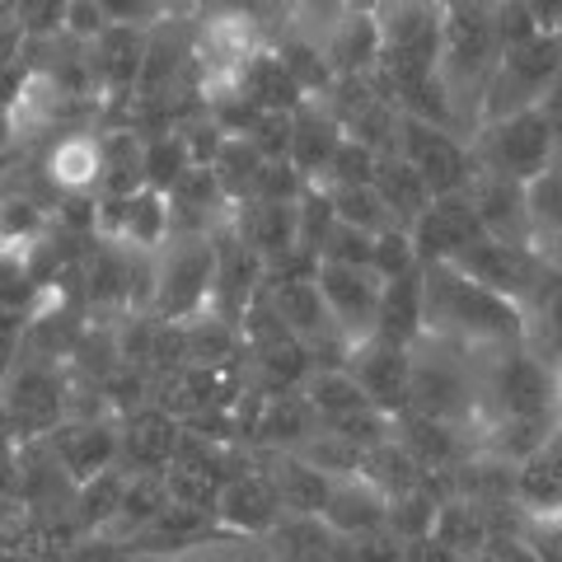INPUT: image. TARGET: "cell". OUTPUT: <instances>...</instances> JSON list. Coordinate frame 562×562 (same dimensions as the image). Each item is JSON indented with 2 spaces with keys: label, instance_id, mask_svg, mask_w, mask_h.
Wrapping results in <instances>:
<instances>
[{
  "label": "cell",
  "instance_id": "38",
  "mask_svg": "<svg viewBox=\"0 0 562 562\" xmlns=\"http://www.w3.org/2000/svg\"><path fill=\"white\" fill-rule=\"evenodd\" d=\"M375 165L380 155L371 146H361V140L342 136V146L333 150L328 169L319 173V188H357V183H375Z\"/></svg>",
  "mask_w": 562,
  "mask_h": 562
},
{
  "label": "cell",
  "instance_id": "48",
  "mask_svg": "<svg viewBox=\"0 0 562 562\" xmlns=\"http://www.w3.org/2000/svg\"><path fill=\"white\" fill-rule=\"evenodd\" d=\"M20 140V127H14V117H10V109H0V160H5V150Z\"/></svg>",
  "mask_w": 562,
  "mask_h": 562
},
{
  "label": "cell",
  "instance_id": "33",
  "mask_svg": "<svg viewBox=\"0 0 562 562\" xmlns=\"http://www.w3.org/2000/svg\"><path fill=\"white\" fill-rule=\"evenodd\" d=\"M258 169H262V155L249 136H225V146L216 150V160H211V173H216V183L231 202L254 198Z\"/></svg>",
  "mask_w": 562,
  "mask_h": 562
},
{
  "label": "cell",
  "instance_id": "37",
  "mask_svg": "<svg viewBox=\"0 0 562 562\" xmlns=\"http://www.w3.org/2000/svg\"><path fill=\"white\" fill-rule=\"evenodd\" d=\"M122 487H127V469H109V473H99V479L80 483V497H76L80 520L94 525V530H109L117 506H122Z\"/></svg>",
  "mask_w": 562,
  "mask_h": 562
},
{
  "label": "cell",
  "instance_id": "27",
  "mask_svg": "<svg viewBox=\"0 0 562 562\" xmlns=\"http://www.w3.org/2000/svg\"><path fill=\"white\" fill-rule=\"evenodd\" d=\"M268 539L277 562H338V535L319 516H281Z\"/></svg>",
  "mask_w": 562,
  "mask_h": 562
},
{
  "label": "cell",
  "instance_id": "52",
  "mask_svg": "<svg viewBox=\"0 0 562 562\" xmlns=\"http://www.w3.org/2000/svg\"><path fill=\"white\" fill-rule=\"evenodd\" d=\"M553 169H562V140H558V155H553Z\"/></svg>",
  "mask_w": 562,
  "mask_h": 562
},
{
  "label": "cell",
  "instance_id": "21",
  "mask_svg": "<svg viewBox=\"0 0 562 562\" xmlns=\"http://www.w3.org/2000/svg\"><path fill=\"white\" fill-rule=\"evenodd\" d=\"M380 47H384V38H380L375 10H351L347 20L328 33V43H324L333 80H338V76H371L375 61H380Z\"/></svg>",
  "mask_w": 562,
  "mask_h": 562
},
{
  "label": "cell",
  "instance_id": "3",
  "mask_svg": "<svg viewBox=\"0 0 562 562\" xmlns=\"http://www.w3.org/2000/svg\"><path fill=\"white\" fill-rule=\"evenodd\" d=\"M558 66H562V43L553 38V33H539V38H530V43L502 47L497 61H492V70H487V85H483L479 127L535 109L539 94L549 90V80L558 76Z\"/></svg>",
  "mask_w": 562,
  "mask_h": 562
},
{
  "label": "cell",
  "instance_id": "11",
  "mask_svg": "<svg viewBox=\"0 0 562 562\" xmlns=\"http://www.w3.org/2000/svg\"><path fill=\"white\" fill-rule=\"evenodd\" d=\"M165 473V487H169V502L179 506H198V512L216 516V497L231 469H225V450L216 441H202V436H188L183 431V446L179 454L160 469Z\"/></svg>",
  "mask_w": 562,
  "mask_h": 562
},
{
  "label": "cell",
  "instance_id": "44",
  "mask_svg": "<svg viewBox=\"0 0 562 562\" xmlns=\"http://www.w3.org/2000/svg\"><path fill=\"white\" fill-rule=\"evenodd\" d=\"M403 562H464L454 549H446L436 535H422V539H408L403 543Z\"/></svg>",
  "mask_w": 562,
  "mask_h": 562
},
{
  "label": "cell",
  "instance_id": "34",
  "mask_svg": "<svg viewBox=\"0 0 562 562\" xmlns=\"http://www.w3.org/2000/svg\"><path fill=\"white\" fill-rule=\"evenodd\" d=\"M525 221H530V244L539 249L543 239L562 231V169H543L525 183Z\"/></svg>",
  "mask_w": 562,
  "mask_h": 562
},
{
  "label": "cell",
  "instance_id": "10",
  "mask_svg": "<svg viewBox=\"0 0 562 562\" xmlns=\"http://www.w3.org/2000/svg\"><path fill=\"white\" fill-rule=\"evenodd\" d=\"M460 272H469L473 281H483L487 291H497L506 295V301H516L525 310V301H530V291H535V277L543 268V258L530 249V244H506V239H473L469 249H460L450 258Z\"/></svg>",
  "mask_w": 562,
  "mask_h": 562
},
{
  "label": "cell",
  "instance_id": "35",
  "mask_svg": "<svg viewBox=\"0 0 562 562\" xmlns=\"http://www.w3.org/2000/svg\"><path fill=\"white\" fill-rule=\"evenodd\" d=\"M328 198H333V216H338L342 225H351V231L380 235V231H390V225H398V221L390 216V206H384V198L375 192V183L328 188Z\"/></svg>",
  "mask_w": 562,
  "mask_h": 562
},
{
  "label": "cell",
  "instance_id": "13",
  "mask_svg": "<svg viewBox=\"0 0 562 562\" xmlns=\"http://www.w3.org/2000/svg\"><path fill=\"white\" fill-rule=\"evenodd\" d=\"M231 231L249 244V249L268 262H286L295 254H305L301 249V206L295 202H262V198H249V202H239L235 206V216H231ZM310 258V254H305Z\"/></svg>",
  "mask_w": 562,
  "mask_h": 562
},
{
  "label": "cell",
  "instance_id": "14",
  "mask_svg": "<svg viewBox=\"0 0 562 562\" xmlns=\"http://www.w3.org/2000/svg\"><path fill=\"white\" fill-rule=\"evenodd\" d=\"M464 192H469V202H473V211H479L483 231L492 239L530 244V221H525V183L473 165V179H469ZM530 249H535V244H530Z\"/></svg>",
  "mask_w": 562,
  "mask_h": 562
},
{
  "label": "cell",
  "instance_id": "36",
  "mask_svg": "<svg viewBox=\"0 0 562 562\" xmlns=\"http://www.w3.org/2000/svg\"><path fill=\"white\" fill-rule=\"evenodd\" d=\"M188 169H192V150H188L179 127H169V132L146 140V188L169 192Z\"/></svg>",
  "mask_w": 562,
  "mask_h": 562
},
{
  "label": "cell",
  "instance_id": "39",
  "mask_svg": "<svg viewBox=\"0 0 562 562\" xmlns=\"http://www.w3.org/2000/svg\"><path fill=\"white\" fill-rule=\"evenodd\" d=\"M422 262H417V249H413V235H408V225H390V231H380L375 235V254H371V272L380 281H394V277H408L417 272Z\"/></svg>",
  "mask_w": 562,
  "mask_h": 562
},
{
  "label": "cell",
  "instance_id": "5",
  "mask_svg": "<svg viewBox=\"0 0 562 562\" xmlns=\"http://www.w3.org/2000/svg\"><path fill=\"white\" fill-rule=\"evenodd\" d=\"M0 417H5L14 441H38L66 422V384L43 357L14 361L5 398H0Z\"/></svg>",
  "mask_w": 562,
  "mask_h": 562
},
{
  "label": "cell",
  "instance_id": "18",
  "mask_svg": "<svg viewBox=\"0 0 562 562\" xmlns=\"http://www.w3.org/2000/svg\"><path fill=\"white\" fill-rule=\"evenodd\" d=\"M146 33L140 24H109L90 43V70L103 90L127 94L140 85V70H146Z\"/></svg>",
  "mask_w": 562,
  "mask_h": 562
},
{
  "label": "cell",
  "instance_id": "4",
  "mask_svg": "<svg viewBox=\"0 0 562 562\" xmlns=\"http://www.w3.org/2000/svg\"><path fill=\"white\" fill-rule=\"evenodd\" d=\"M469 150H473V165L479 169L506 173V179H516V183H530L535 173H543L553 165L558 136H553L549 122L539 117V109H525V113H512L502 122L479 127L469 140Z\"/></svg>",
  "mask_w": 562,
  "mask_h": 562
},
{
  "label": "cell",
  "instance_id": "40",
  "mask_svg": "<svg viewBox=\"0 0 562 562\" xmlns=\"http://www.w3.org/2000/svg\"><path fill=\"white\" fill-rule=\"evenodd\" d=\"M305 183L310 179L291 160H262L258 183H254V198H262V202H301ZM244 202H249V198H244Z\"/></svg>",
  "mask_w": 562,
  "mask_h": 562
},
{
  "label": "cell",
  "instance_id": "41",
  "mask_svg": "<svg viewBox=\"0 0 562 562\" xmlns=\"http://www.w3.org/2000/svg\"><path fill=\"white\" fill-rule=\"evenodd\" d=\"M291 132H295V113H258V122L244 136L258 146L262 160H291Z\"/></svg>",
  "mask_w": 562,
  "mask_h": 562
},
{
  "label": "cell",
  "instance_id": "20",
  "mask_svg": "<svg viewBox=\"0 0 562 562\" xmlns=\"http://www.w3.org/2000/svg\"><path fill=\"white\" fill-rule=\"evenodd\" d=\"M231 90H239L258 113H295L310 99L301 90V80L286 70V61H281V52H272V47H258L254 52L249 66L235 76Z\"/></svg>",
  "mask_w": 562,
  "mask_h": 562
},
{
  "label": "cell",
  "instance_id": "9",
  "mask_svg": "<svg viewBox=\"0 0 562 562\" xmlns=\"http://www.w3.org/2000/svg\"><path fill=\"white\" fill-rule=\"evenodd\" d=\"M347 371L361 384V394L371 398V408L384 417H403L413 398V347L390 342V338H366L347 351Z\"/></svg>",
  "mask_w": 562,
  "mask_h": 562
},
{
  "label": "cell",
  "instance_id": "24",
  "mask_svg": "<svg viewBox=\"0 0 562 562\" xmlns=\"http://www.w3.org/2000/svg\"><path fill=\"white\" fill-rule=\"evenodd\" d=\"M221 371H206V366H179V371H169L155 380V408H165L169 417L179 422H192L211 408H221Z\"/></svg>",
  "mask_w": 562,
  "mask_h": 562
},
{
  "label": "cell",
  "instance_id": "29",
  "mask_svg": "<svg viewBox=\"0 0 562 562\" xmlns=\"http://www.w3.org/2000/svg\"><path fill=\"white\" fill-rule=\"evenodd\" d=\"M305 403L314 408V417H319V427H333V422L371 408V398L361 394V384L351 380L347 366H324V371H314L305 380Z\"/></svg>",
  "mask_w": 562,
  "mask_h": 562
},
{
  "label": "cell",
  "instance_id": "7",
  "mask_svg": "<svg viewBox=\"0 0 562 562\" xmlns=\"http://www.w3.org/2000/svg\"><path fill=\"white\" fill-rule=\"evenodd\" d=\"M394 150L422 173V179H427L431 198H441V192H464L469 179H473V150H469V140L446 132V127H431V122L403 117Z\"/></svg>",
  "mask_w": 562,
  "mask_h": 562
},
{
  "label": "cell",
  "instance_id": "49",
  "mask_svg": "<svg viewBox=\"0 0 562 562\" xmlns=\"http://www.w3.org/2000/svg\"><path fill=\"white\" fill-rule=\"evenodd\" d=\"M553 398H558V413H562V361L553 366Z\"/></svg>",
  "mask_w": 562,
  "mask_h": 562
},
{
  "label": "cell",
  "instance_id": "16",
  "mask_svg": "<svg viewBox=\"0 0 562 562\" xmlns=\"http://www.w3.org/2000/svg\"><path fill=\"white\" fill-rule=\"evenodd\" d=\"M333 535L342 539H361V535H380L390 530V492H380L366 473H357V479H342L333 483L328 492V506L319 516Z\"/></svg>",
  "mask_w": 562,
  "mask_h": 562
},
{
  "label": "cell",
  "instance_id": "31",
  "mask_svg": "<svg viewBox=\"0 0 562 562\" xmlns=\"http://www.w3.org/2000/svg\"><path fill=\"white\" fill-rule=\"evenodd\" d=\"M431 535L454 549L464 562L479 558L492 539V520H487V506L479 502H441L436 506V520H431Z\"/></svg>",
  "mask_w": 562,
  "mask_h": 562
},
{
  "label": "cell",
  "instance_id": "47",
  "mask_svg": "<svg viewBox=\"0 0 562 562\" xmlns=\"http://www.w3.org/2000/svg\"><path fill=\"white\" fill-rule=\"evenodd\" d=\"M535 254H539L543 262H549V268H553V272H562V231H558L553 239H543V244H539V249H535Z\"/></svg>",
  "mask_w": 562,
  "mask_h": 562
},
{
  "label": "cell",
  "instance_id": "1",
  "mask_svg": "<svg viewBox=\"0 0 562 562\" xmlns=\"http://www.w3.org/2000/svg\"><path fill=\"white\" fill-rule=\"evenodd\" d=\"M422 333L454 347H512L525 342V310L487 291L454 262L422 268Z\"/></svg>",
  "mask_w": 562,
  "mask_h": 562
},
{
  "label": "cell",
  "instance_id": "12",
  "mask_svg": "<svg viewBox=\"0 0 562 562\" xmlns=\"http://www.w3.org/2000/svg\"><path fill=\"white\" fill-rule=\"evenodd\" d=\"M47 450H52V460H57V469L66 473V483H76V487L117 469V460H122L117 427H109L103 417L99 422H61V427L47 436Z\"/></svg>",
  "mask_w": 562,
  "mask_h": 562
},
{
  "label": "cell",
  "instance_id": "15",
  "mask_svg": "<svg viewBox=\"0 0 562 562\" xmlns=\"http://www.w3.org/2000/svg\"><path fill=\"white\" fill-rule=\"evenodd\" d=\"M258 473L272 483L277 502H281V516H324L333 479L314 469L310 460H301L295 450H268Z\"/></svg>",
  "mask_w": 562,
  "mask_h": 562
},
{
  "label": "cell",
  "instance_id": "32",
  "mask_svg": "<svg viewBox=\"0 0 562 562\" xmlns=\"http://www.w3.org/2000/svg\"><path fill=\"white\" fill-rule=\"evenodd\" d=\"M76 549L47 520H20L0 530V562H70Z\"/></svg>",
  "mask_w": 562,
  "mask_h": 562
},
{
  "label": "cell",
  "instance_id": "43",
  "mask_svg": "<svg viewBox=\"0 0 562 562\" xmlns=\"http://www.w3.org/2000/svg\"><path fill=\"white\" fill-rule=\"evenodd\" d=\"M24 47H29L24 24L20 20H0V76H5V70H20Z\"/></svg>",
  "mask_w": 562,
  "mask_h": 562
},
{
  "label": "cell",
  "instance_id": "6",
  "mask_svg": "<svg viewBox=\"0 0 562 562\" xmlns=\"http://www.w3.org/2000/svg\"><path fill=\"white\" fill-rule=\"evenodd\" d=\"M262 295H268V305L277 310V319L286 324L310 351H342V357L351 351V342L338 333V324H333V314L324 305V291H319L314 268L310 272L281 268L277 281H262Z\"/></svg>",
  "mask_w": 562,
  "mask_h": 562
},
{
  "label": "cell",
  "instance_id": "45",
  "mask_svg": "<svg viewBox=\"0 0 562 562\" xmlns=\"http://www.w3.org/2000/svg\"><path fill=\"white\" fill-rule=\"evenodd\" d=\"M535 109H539V117H543V122H549V127H553V136L562 140V66H558V76L549 80V90L539 94V103H535Z\"/></svg>",
  "mask_w": 562,
  "mask_h": 562
},
{
  "label": "cell",
  "instance_id": "42",
  "mask_svg": "<svg viewBox=\"0 0 562 562\" xmlns=\"http://www.w3.org/2000/svg\"><path fill=\"white\" fill-rule=\"evenodd\" d=\"M109 10L99 0H66V14H61V33L70 43H94L103 29H109Z\"/></svg>",
  "mask_w": 562,
  "mask_h": 562
},
{
  "label": "cell",
  "instance_id": "26",
  "mask_svg": "<svg viewBox=\"0 0 562 562\" xmlns=\"http://www.w3.org/2000/svg\"><path fill=\"white\" fill-rule=\"evenodd\" d=\"M375 192L384 198V206H390V216L398 221V225H413L422 211L431 206V188H427V179L403 160L398 150H390V155H380V165H375Z\"/></svg>",
  "mask_w": 562,
  "mask_h": 562
},
{
  "label": "cell",
  "instance_id": "30",
  "mask_svg": "<svg viewBox=\"0 0 562 562\" xmlns=\"http://www.w3.org/2000/svg\"><path fill=\"white\" fill-rule=\"evenodd\" d=\"M380 338L413 347L422 338V268L384 281L380 295Z\"/></svg>",
  "mask_w": 562,
  "mask_h": 562
},
{
  "label": "cell",
  "instance_id": "8",
  "mask_svg": "<svg viewBox=\"0 0 562 562\" xmlns=\"http://www.w3.org/2000/svg\"><path fill=\"white\" fill-rule=\"evenodd\" d=\"M314 277H319L324 305L333 314L342 338L357 347L366 338L380 333V295L384 281L371 268H351V262H314Z\"/></svg>",
  "mask_w": 562,
  "mask_h": 562
},
{
  "label": "cell",
  "instance_id": "17",
  "mask_svg": "<svg viewBox=\"0 0 562 562\" xmlns=\"http://www.w3.org/2000/svg\"><path fill=\"white\" fill-rule=\"evenodd\" d=\"M117 441H122V460H127V469L160 473L183 446V422L169 417L165 408H155V403H146V408H136L127 422H122Z\"/></svg>",
  "mask_w": 562,
  "mask_h": 562
},
{
  "label": "cell",
  "instance_id": "19",
  "mask_svg": "<svg viewBox=\"0 0 562 562\" xmlns=\"http://www.w3.org/2000/svg\"><path fill=\"white\" fill-rule=\"evenodd\" d=\"M216 520L231 525L239 535H272V525L281 520V502L272 483L262 473H231L216 497Z\"/></svg>",
  "mask_w": 562,
  "mask_h": 562
},
{
  "label": "cell",
  "instance_id": "46",
  "mask_svg": "<svg viewBox=\"0 0 562 562\" xmlns=\"http://www.w3.org/2000/svg\"><path fill=\"white\" fill-rule=\"evenodd\" d=\"M525 5H530V14L539 20L543 33H553V29H558V20H562V0H525Z\"/></svg>",
  "mask_w": 562,
  "mask_h": 562
},
{
  "label": "cell",
  "instance_id": "53",
  "mask_svg": "<svg viewBox=\"0 0 562 562\" xmlns=\"http://www.w3.org/2000/svg\"><path fill=\"white\" fill-rule=\"evenodd\" d=\"M553 38H558V43H562V20H558V29H553Z\"/></svg>",
  "mask_w": 562,
  "mask_h": 562
},
{
  "label": "cell",
  "instance_id": "25",
  "mask_svg": "<svg viewBox=\"0 0 562 562\" xmlns=\"http://www.w3.org/2000/svg\"><path fill=\"white\" fill-rule=\"evenodd\" d=\"M314 408L305 403V394H295V390H281V394H268L262 398V413H258V427L254 436L258 441H268L272 450H295L301 441H310L314 431Z\"/></svg>",
  "mask_w": 562,
  "mask_h": 562
},
{
  "label": "cell",
  "instance_id": "22",
  "mask_svg": "<svg viewBox=\"0 0 562 562\" xmlns=\"http://www.w3.org/2000/svg\"><path fill=\"white\" fill-rule=\"evenodd\" d=\"M516 502L539 516H562V422L516 473Z\"/></svg>",
  "mask_w": 562,
  "mask_h": 562
},
{
  "label": "cell",
  "instance_id": "23",
  "mask_svg": "<svg viewBox=\"0 0 562 562\" xmlns=\"http://www.w3.org/2000/svg\"><path fill=\"white\" fill-rule=\"evenodd\" d=\"M342 122L333 117L328 109H319L314 99H305L301 109H295V132H291V165L305 173V179L314 183L319 173L328 169L333 150L342 146Z\"/></svg>",
  "mask_w": 562,
  "mask_h": 562
},
{
  "label": "cell",
  "instance_id": "51",
  "mask_svg": "<svg viewBox=\"0 0 562 562\" xmlns=\"http://www.w3.org/2000/svg\"><path fill=\"white\" fill-rule=\"evenodd\" d=\"M436 5H441V10H454V5H464V0H436Z\"/></svg>",
  "mask_w": 562,
  "mask_h": 562
},
{
  "label": "cell",
  "instance_id": "2",
  "mask_svg": "<svg viewBox=\"0 0 562 562\" xmlns=\"http://www.w3.org/2000/svg\"><path fill=\"white\" fill-rule=\"evenodd\" d=\"M211 301H216V235L173 231L165 249L155 254L150 314L169 324H188L211 314Z\"/></svg>",
  "mask_w": 562,
  "mask_h": 562
},
{
  "label": "cell",
  "instance_id": "50",
  "mask_svg": "<svg viewBox=\"0 0 562 562\" xmlns=\"http://www.w3.org/2000/svg\"><path fill=\"white\" fill-rule=\"evenodd\" d=\"M347 5H351V10H375L380 0H347Z\"/></svg>",
  "mask_w": 562,
  "mask_h": 562
},
{
  "label": "cell",
  "instance_id": "28",
  "mask_svg": "<svg viewBox=\"0 0 562 562\" xmlns=\"http://www.w3.org/2000/svg\"><path fill=\"white\" fill-rule=\"evenodd\" d=\"M47 173L61 192H90L103 179V150H99V136L90 132H76V136H61L57 150L47 155Z\"/></svg>",
  "mask_w": 562,
  "mask_h": 562
}]
</instances>
